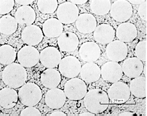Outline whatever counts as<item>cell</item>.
Segmentation results:
<instances>
[{
  "label": "cell",
  "instance_id": "6da1fadb",
  "mask_svg": "<svg viewBox=\"0 0 147 116\" xmlns=\"http://www.w3.org/2000/svg\"><path fill=\"white\" fill-rule=\"evenodd\" d=\"M84 98L86 109L95 115L105 112L110 103L107 92L102 89L90 90L87 92Z\"/></svg>",
  "mask_w": 147,
  "mask_h": 116
},
{
  "label": "cell",
  "instance_id": "7a4b0ae2",
  "mask_svg": "<svg viewBox=\"0 0 147 116\" xmlns=\"http://www.w3.org/2000/svg\"><path fill=\"white\" fill-rule=\"evenodd\" d=\"M1 77L5 85L16 89H19L25 84L27 79V73L25 67L22 65L13 63L4 68Z\"/></svg>",
  "mask_w": 147,
  "mask_h": 116
},
{
  "label": "cell",
  "instance_id": "3957f363",
  "mask_svg": "<svg viewBox=\"0 0 147 116\" xmlns=\"http://www.w3.org/2000/svg\"><path fill=\"white\" fill-rule=\"evenodd\" d=\"M18 97L22 105L26 107H35L42 99V92L38 85L27 83L20 88Z\"/></svg>",
  "mask_w": 147,
  "mask_h": 116
},
{
  "label": "cell",
  "instance_id": "277c9868",
  "mask_svg": "<svg viewBox=\"0 0 147 116\" xmlns=\"http://www.w3.org/2000/svg\"><path fill=\"white\" fill-rule=\"evenodd\" d=\"M67 99L71 101L82 99L88 92L87 86L82 79L75 77L67 80L64 87Z\"/></svg>",
  "mask_w": 147,
  "mask_h": 116
},
{
  "label": "cell",
  "instance_id": "5b68a950",
  "mask_svg": "<svg viewBox=\"0 0 147 116\" xmlns=\"http://www.w3.org/2000/svg\"><path fill=\"white\" fill-rule=\"evenodd\" d=\"M130 94L128 85L120 81L113 83L107 90L109 99L114 104H123L128 101Z\"/></svg>",
  "mask_w": 147,
  "mask_h": 116
},
{
  "label": "cell",
  "instance_id": "8992f818",
  "mask_svg": "<svg viewBox=\"0 0 147 116\" xmlns=\"http://www.w3.org/2000/svg\"><path fill=\"white\" fill-rule=\"evenodd\" d=\"M110 15L115 21L125 23L131 18L133 14L132 5L128 1H114L111 5Z\"/></svg>",
  "mask_w": 147,
  "mask_h": 116
},
{
  "label": "cell",
  "instance_id": "52a82bcc",
  "mask_svg": "<svg viewBox=\"0 0 147 116\" xmlns=\"http://www.w3.org/2000/svg\"><path fill=\"white\" fill-rule=\"evenodd\" d=\"M79 60L73 55H67L62 58L58 65V70L63 76L72 79L78 76L81 70Z\"/></svg>",
  "mask_w": 147,
  "mask_h": 116
},
{
  "label": "cell",
  "instance_id": "ba28073f",
  "mask_svg": "<svg viewBox=\"0 0 147 116\" xmlns=\"http://www.w3.org/2000/svg\"><path fill=\"white\" fill-rule=\"evenodd\" d=\"M18 63L25 68H32L40 61V52L36 48L26 45L20 49L17 53Z\"/></svg>",
  "mask_w": 147,
  "mask_h": 116
},
{
  "label": "cell",
  "instance_id": "9c48e42d",
  "mask_svg": "<svg viewBox=\"0 0 147 116\" xmlns=\"http://www.w3.org/2000/svg\"><path fill=\"white\" fill-rule=\"evenodd\" d=\"M79 16V11L76 5L66 1L59 5L57 10L58 19L64 25L73 23Z\"/></svg>",
  "mask_w": 147,
  "mask_h": 116
},
{
  "label": "cell",
  "instance_id": "30bf717a",
  "mask_svg": "<svg viewBox=\"0 0 147 116\" xmlns=\"http://www.w3.org/2000/svg\"><path fill=\"white\" fill-rule=\"evenodd\" d=\"M106 54L110 61H123L128 55V47L125 43L119 40H113L106 46Z\"/></svg>",
  "mask_w": 147,
  "mask_h": 116
},
{
  "label": "cell",
  "instance_id": "8fae6325",
  "mask_svg": "<svg viewBox=\"0 0 147 116\" xmlns=\"http://www.w3.org/2000/svg\"><path fill=\"white\" fill-rule=\"evenodd\" d=\"M61 59V53L55 47H47L40 52V61L47 69L57 67Z\"/></svg>",
  "mask_w": 147,
  "mask_h": 116
},
{
  "label": "cell",
  "instance_id": "7c38bea8",
  "mask_svg": "<svg viewBox=\"0 0 147 116\" xmlns=\"http://www.w3.org/2000/svg\"><path fill=\"white\" fill-rule=\"evenodd\" d=\"M100 75L105 81L113 83L121 80L123 72L122 68L118 62L110 61L101 67Z\"/></svg>",
  "mask_w": 147,
  "mask_h": 116
},
{
  "label": "cell",
  "instance_id": "4fadbf2b",
  "mask_svg": "<svg viewBox=\"0 0 147 116\" xmlns=\"http://www.w3.org/2000/svg\"><path fill=\"white\" fill-rule=\"evenodd\" d=\"M23 42L29 46H36L44 39V33L40 27L36 25L25 27L21 33Z\"/></svg>",
  "mask_w": 147,
  "mask_h": 116
},
{
  "label": "cell",
  "instance_id": "5bb4252c",
  "mask_svg": "<svg viewBox=\"0 0 147 116\" xmlns=\"http://www.w3.org/2000/svg\"><path fill=\"white\" fill-rule=\"evenodd\" d=\"M78 53L82 61L87 63H94L99 59L101 50L97 43L88 41L83 43L80 45Z\"/></svg>",
  "mask_w": 147,
  "mask_h": 116
},
{
  "label": "cell",
  "instance_id": "9a60e30c",
  "mask_svg": "<svg viewBox=\"0 0 147 116\" xmlns=\"http://www.w3.org/2000/svg\"><path fill=\"white\" fill-rule=\"evenodd\" d=\"M67 97L63 90L52 89L47 90L45 94V103L51 109L58 110L63 107L66 101Z\"/></svg>",
  "mask_w": 147,
  "mask_h": 116
},
{
  "label": "cell",
  "instance_id": "2e32d148",
  "mask_svg": "<svg viewBox=\"0 0 147 116\" xmlns=\"http://www.w3.org/2000/svg\"><path fill=\"white\" fill-rule=\"evenodd\" d=\"M115 36V31L110 25L102 23L98 25L93 32L95 41L101 45H108L113 41Z\"/></svg>",
  "mask_w": 147,
  "mask_h": 116
},
{
  "label": "cell",
  "instance_id": "e0dca14e",
  "mask_svg": "<svg viewBox=\"0 0 147 116\" xmlns=\"http://www.w3.org/2000/svg\"><path fill=\"white\" fill-rule=\"evenodd\" d=\"M58 46L64 52H74L79 45V39L74 32H65L58 37Z\"/></svg>",
  "mask_w": 147,
  "mask_h": 116
},
{
  "label": "cell",
  "instance_id": "ac0fdd59",
  "mask_svg": "<svg viewBox=\"0 0 147 116\" xmlns=\"http://www.w3.org/2000/svg\"><path fill=\"white\" fill-rule=\"evenodd\" d=\"M75 26L77 31L80 33L91 34L94 32L97 27V19L92 14H81L76 20Z\"/></svg>",
  "mask_w": 147,
  "mask_h": 116
},
{
  "label": "cell",
  "instance_id": "d6986e66",
  "mask_svg": "<svg viewBox=\"0 0 147 116\" xmlns=\"http://www.w3.org/2000/svg\"><path fill=\"white\" fill-rule=\"evenodd\" d=\"M123 74L130 78H135L140 76L143 72L144 65L141 60L137 57L126 58L122 64Z\"/></svg>",
  "mask_w": 147,
  "mask_h": 116
},
{
  "label": "cell",
  "instance_id": "ffe728a7",
  "mask_svg": "<svg viewBox=\"0 0 147 116\" xmlns=\"http://www.w3.org/2000/svg\"><path fill=\"white\" fill-rule=\"evenodd\" d=\"M115 35L118 40L121 41L131 42L138 36V29L136 25L131 23H121L117 28Z\"/></svg>",
  "mask_w": 147,
  "mask_h": 116
},
{
  "label": "cell",
  "instance_id": "44dd1931",
  "mask_svg": "<svg viewBox=\"0 0 147 116\" xmlns=\"http://www.w3.org/2000/svg\"><path fill=\"white\" fill-rule=\"evenodd\" d=\"M79 74L80 79L84 82L95 83L97 81L101 76L100 68L94 63H88L81 67Z\"/></svg>",
  "mask_w": 147,
  "mask_h": 116
},
{
  "label": "cell",
  "instance_id": "7402d4cb",
  "mask_svg": "<svg viewBox=\"0 0 147 116\" xmlns=\"http://www.w3.org/2000/svg\"><path fill=\"white\" fill-rule=\"evenodd\" d=\"M63 24L55 17L47 19L43 23V33L45 36L49 38L58 37L63 33Z\"/></svg>",
  "mask_w": 147,
  "mask_h": 116
},
{
  "label": "cell",
  "instance_id": "603a6c76",
  "mask_svg": "<svg viewBox=\"0 0 147 116\" xmlns=\"http://www.w3.org/2000/svg\"><path fill=\"white\" fill-rule=\"evenodd\" d=\"M61 74L54 69H47L40 75V81L44 87L48 89H55L61 82Z\"/></svg>",
  "mask_w": 147,
  "mask_h": 116
},
{
  "label": "cell",
  "instance_id": "cb8c5ba5",
  "mask_svg": "<svg viewBox=\"0 0 147 116\" xmlns=\"http://www.w3.org/2000/svg\"><path fill=\"white\" fill-rule=\"evenodd\" d=\"M36 14L34 9L30 6H21L17 9L14 17L18 23L28 25H33L36 20Z\"/></svg>",
  "mask_w": 147,
  "mask_h": 116
},
{
  "label": "cell",
  "instance_id": "d4e9b609",
  "mask_svg": "<svg viewBox=\"0 0 147 116\" xmlns=\"http://www.w3.org/2000/svg\"><path fill=\"white\" fill-rule=\"evenodd\" d=\"M18 100V93L14 89L5 87L0 91V105L1 108L12 109L16 105Z\"/></svg>",
  "mask_w": 147,
  "mask_h": 116
},
{
  "label": "cell",
  "instance_id": "484cf974",
  "mask_svg": "<svg viewBox=\"0 0 147 116\" xmlns=\"http://www.w3.org/2000/svg\"><path fill=\"white\" fill-rule=\"evenodd\" d=\"M130 90L134 97L144 99L146 96V79L144 76L133 78L130 83Z\"/></svg>",
  "mask_w": 147,
  "mask_h": 116
},
{
  "label": "cell",
  "instance_id": "4316f807",
  "mask_svg": "<svg viewBox=\"0 0 147 116\" xmlns=\"http://www.w3.org/2000/svg\"><path fill=\"white\" fill-rule=\"evenodd\" d=\"M18 22L15 17L7 14L0 19V32L1 34L10 36L16 32L18 29Z\"/></svg>",
  "mask_w": 147,
  "mask_h": 116
},
{
  "label": "cell",
  "instance_id": "83f0119b",
  "mask_svg": "<svg viewBox=\"0 0 147 116\" xmlns=\"http://www.w3.org/2000/svg\"><path fill=\"white\" fill-rule=\"evenodd\" d=\"M17 53L13 47L4 44L0 47V63L3 65H11L16 60Z\"/></svg>",
  "mask_w": 147,
  "mask_h": 116
},
{
  "label": "cell",
  "instance_id": "f1b7e54d",
  "mask_svg": "<svg viewBox=\"0 0 147 116\" xmlns=\"http://www.w3.org/2000/svg\"><path fill=\"white\" fill-rule=\"evenodd\" d=\"M111 2L109 0H92L90 7L93 14L97 16H105L110 11Z\"/></svg>",
  "mask_w": 147,
  "mask_h": 116
},
{
  "label": "cell",
  "instance_id": "f546056e",
  "mask_svg": "<svg viewBox=\"0 0 147 116\" xmlns=\"http://www.w3.org/2000/svg\"><path fill=\"white\" fill-rule=\"evenodd\" d=\"M37 6L39 11L42 14H53L58 7L57 0H38Z\"/></svg>",
  "mask_w": 147,
  "mask_h": 116
},
{
  "label": "cell",
  "instance_id": "4dcf8cb0",
  "mask_svg": "<svg viewBox=\"0 0 147 116\" xmlns=\"http://www.w3.org/2000/svg\"><path fill=\"white\" fill-rule=\"evenodd\" d=\"M136 57L141 61H146V41L143 40L137 44L135 49Z\"/></svg>",
  "mask_w": 147,
  "mask_h": 116
},
{
  "label": "cell",
  "instance_id": "1f68e13d",
  "mask_svg": "<svg viewBox=\"0 0 147 116\" xmlns=\"http://www.w3.org/2000/svg\"><path fill=\"white\" fill-rule=\"evenodd\" d=\"M15 1L14 0H1L0 1V14L7 15L14 8Z\"/></svg>",
  "mask_w": 147,
  "mask_h": 116
},
{
  "label": "cell",
  "instance_id": "d6a6232c",
  "mask_svg": "<svg viewBox=\"0 0 147 116\" xmlns=\"http://www.w3.org/2000/svg\"><path fill=\"white\" fill-rule=\"evenodd\" d=\"M20 115L21 116H40L42 115V113L34 107H27L21 111Z\"/></svg>",
  "mask_w": 147,
  "mask_h": 116
},
{
  "label": "cell",
  "instance_id": "836d02e7",
  "mask_svg": "<svg viewBox=\"0 0 147 116\" xmlns=\"http://www.w3.org/2000/svg\"><path fill=\"white\" fill-rule=\"evenodd\" d=\"M146 7L147 1H144L143 3L139 5L138 9V13L139 16L140 17L141 19H143L144 21H146Z\"/></svg>",
  "mask_w": 147,
  "mask_h": 116
},
{
  "label": "cell",
  "instance_id": "e575fe53",
  "mask_svg": "<svg viewBox=\"0 0 147 116\" xmlns=\"http://www.w3.org/2000/svg\"><path fill=\"white\" fill-rule=\"evenodd\" d=\"M34 0H16L15 2L17 4L21 5L22 6H29V5L33 3Z\"/></svg>",
  "mask_w": 147,
  "mask_h": 116
},
{
  "label": "cell",
  "instance_id": "d590c367",
  "mask_svg": "<svg viewBox=\"0 0 147 116\" xmlns=\"http://www.w3.org/2000/svg\"><path fill=\"white\" fill-rule=\"evenodd\" d=\"M47 115H49V116H56V115H62V116H66V113H65L64 112H61V111H59V110H57V111H55V112H53L52 113H49V114H47Z\"/></svg>",
  "mask_w": 147,
  "mask_h": 116
},
{
  "label": "cell",
  "instance_id": "8d00e7d4",
  "mask_svg": "<svg viewBox=\"0 0 147 116\" xmlns=\"http://www.w3.org/2000/svg\"><path fill=\"white\" fill-rule=\"evenodd\" d=\"M75 5H82L87 3V0H69L68 1Z\"/></svg>",
  "mask_w": 147,
  "mask_h": 116
},
{
  "label": "cell",
  "instance_id": "74e56055",
  "mask_svg": "<svg viewBox=\"0 0 147 116\" xmlns=\"http://www.w3.org/2000/svg\"><path fill=\"white\" fill-rule=\"evenodd\" d=\"M129 3H130L131 5V4H134V5H141V3H143V2L144 1V0H137V1H136V0H130V1H128Z\"/></svg>",
  "mask_w": 147,
  "mask_h": 116
},
{
  "label": "cell",
  "instance_id": "f35d334b",
  "mask_svg": "<svg viewBox=\"0 0 147 116\" xmlns=\"http://www.w3.org/2000/svg\"><path fill=\"white\" fill-rule=\"evenodd\" d=\"M134 115V113L133 112H128V111H125V112H121L119 113L120 116H126V115H129V116H132Z\"/></svg>",
  "mask_w": 147,
  "mask_h": 116
},
{
  "label": "cell",
  "instance_id": "ab89813d",
  "mask_svg": "<svg viewBox=\"0 0 147 116\" xmlns=\"http://www.w3.org/2000/svg\"><path fill=\"white\" fill-rule=\"evenodd\" d=\"M79 115H80V116H82V115L94 116V115H95V114H94V113H93L90 112H84V113H80Z\"/></svg>",
  "mask_w": 147,
  "mask_h": 116
}]
</instances>
